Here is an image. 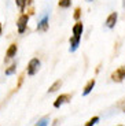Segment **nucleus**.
Returning a JSON list of instances; mask_svg holds the SVG:
<instances>
[{
    "mask_svg": "<svg viewBox=\"0 0 125 126\" xmlns=\"http://www.w3.org/2000/svg\"><path fill=\"white\" fill-rule=\"evenodd\" d=\"M72 6V0H59V7L62 8H69Z\"/></svg>",
    "mask_w": 125,
    "mask_h": 126,
    "instance_id": "13",
    "label": "nucleus"
},
{
    "mask_svg": "<svg viewBox=\"0 0 125 126\" xmlns=\"http://www.w3.org/2000/svg\"><path fill=\"white\" fill-rule=\"evenodd\" d=\"M95 84H96V81H95V78H94V79H91V81L88 82L87 85H85L84 91H83V96H87V94H89V93H91V91L94 89Z\"/></svg>",
    "mask_w": 125,
    "mask_h": 126,
    "instance_id": "10",
    "label": "nucleus"
},
{
    "mask_svg": "<svg viewBox=\"0 0 125 126\" xmlns=\"http://www.w3.org/2000/svg\"><path fill=\"white\" fill-rule=\"evenodd\" d=\"M15 70H17V63H14V64H11V66L6 70V76H11V74H14Z\"/></svg>",
    "mask_w": 125,
    "mask_h": 126,
    "instance_id": "14",
    "label": "nucleus"
},
{
    "mask_svg": "<svg viewBox=\"0 0 125 126\" xmlns=\"http://www.w3.org/2000/svg\"><path fill=\"white\" fill-rule=\"evenodd\" d=\"M15 3H17V6L19 7L21 13H23V11H25V6H26V3H28V0H15Z\"/></svg>",
    "mask_w": 125,
    "mask_h": 126,
    "instance_id": "12",
    "label": "nucleus"
},
{
    "mask_svg": "<svg viewBox=\"0 0 125 126\" xmlns=\"http://www.w3.org/2000/svg\"><path fill=\"white\" fill-rule=\"evenodd\" d=\"M80 40H81V37H76V36L70 37V48H69L70 52H74V51L78 48V45H80Z\"/></svg>",
    "mask_w": 125,
    "mask_h": 126,
    "instance_id": "7",
    "label": "nucleus"
},
{
    "mask_svg": "<svg viewBox=\"0 0 125 126\" xmlns=\"http://www.w3.org/2000/svg\"><path fill=\"white\" fill-rule=\"evenodd\" d=\"M111 79L114 82H122L125 79V66L117 69L116 71L111 74Z\"/></svg>",
    "mask_w": 125,
    "mask_h": 126,
    "instance_id": "3",
    "label": "nucleus"
},
{
    "mask_svg": "<svg viewBox=\"0 0 125 126\" xmlns=\"http://www.w3.org/2000/svg\"><path fill=\"white\" fill-rule=\"evenodd\" d=\"M122 7L125 8V0H122Z\"/></svg>",
    "mask_w": 125,
    "mask_h": 126,
    "instance_id": "19",
    "label": "nucleus"
},
{
    "mask_svg": "<svg viewBox=\"0 0 125 126\" xmlns=\"http://www.w3.org/2000/svg\"><path fill=\"white\" fill-rule=\"evenodd\" d=\"M61 86H62V81H59V79H58V81H55V82L52 84V85L50 86V89H48V92H50V93H54V92H56L58 89L61 88Z\"/></svg>",
    "mask_w": 125,
    "mask_h": 126,
    "instance_id": "11",
    "label": "nucleus"
},
{
    "mask_svg": "<svg viewBox=\"0 0 125 126\" xmlns=\"http://www.w3.org/2000/svg\"><path fill=\"white\" fill-rule=\"evenodd\" d=\"M48 22H50V16H48V13H45L44 15H41V19L39 21L37 30L39 32H45L48 29Z\"/></svg>",
    "mask_w": 125,
    "mask_h": 126,
    "instance_id": "4",
    "label": "nucleus"
},
{
    "mask_svg": "<svg viewBox=\"0 0 125 126\" xmlns=\"http://www.w3.org/2000/svg\"><path fill=\"white\" fill-rule=\"evenodd\" d=\"M87 1H94V0H87Z\"/></svg>",
    "mask_w": 125,
    "mask_h": 126,
    "instance_id": "20",
    "label": "nucleus"
},
{
    "mask_svg": "<svg viewBox=\"0 0 125 126\" xmlns=\"http://www.w3.org/2000/svg\"><path fill=\"white\" fill-rule=\"evenodd\" d=\"M39 69H40V60L37 58H33L28 64V74L29 76H35L39 71Z\"/></svg>",
    "mask_w": 125,
    "mask_h": 126,
    "instance_id": "2",
    "label": "nucleus"
},
{
    "mask_svg": "<svg viewBox=\"0 0 125 126\" xmlns=\"http://www.w3.org/2000/svg\"><path fill=\"white\" fill-rule=\"evenodd\" d=\"M83 30H84V26H83L81 22H77L74 26H73V34H74L76 37H81Z\"/></svg>",
    "mask_w": 125,
    "mask_h": 126,
    "instance_id": "8",
    "label": "nucleus"
},
{
    "mask_svg": "<svg viewBox=\"0 0 125 126\" xmlns=\"http://www.w3.org/2000/svg\"><path fill=\"white\" fill-rule=\"evenodd\" d=\"M17 51H18V47H17V44H11L8 47V49H7V59H11V58H14L17 55Z\"/></svg>",
    "mask_w": 125,
    "mask_h": 126,
    "instance_id": "9",
    "label": "nucleus"
},
{
    "mask_svg": "<svg viewBox=\"0 0 125 126\" xmlns=\"http://www.w3.org/2000/svg\"><path fill=\"white\" fill-rule=\"evenodd\" d=\"M70 99H72V96H70V94H61L59 97H58L55 101H54V107H55V108H59L62 104L69 103Z\"/></svg>",
    "mask_w": 125,
    "mask_h": 126,
    "instance_id": "5",
    "label": "nucleus"
},
{
    "mask_svg": "<svg viewBox=\"0 0 125 126\" xmlns=\"http://www.w3.org/2000/svg\"><path fill=\"white\" fill-rule=\"evenodd\" d=\"M117 18H118V15H117V13H111L109 16H107L106 19V26L109 29H113L114 26H116L117 23Z\"/></svg>",
    "mask_w": 125,
    "mask_h": 126,
    "instance_id": "6",
    "label": "nucleus"
},
{
    "mask_svg": "<svg viewBox=\"0 0 125 126\" xmlns=\"http://www.w3.org/2000/svg\"><path fill=\"white\" fill-rule=\"evenodd\" d=\"M1 33H3V28H1V23H0V36H1Z\"/></svg>",
    "mask_w": 125,
    "mask_h": 126,
    "instance_id": "18",
    "label": "nucleus"
},
{
    "mask_svg": "<svg viewBox=\"0 0 125 126\" xmlns=\"http://www.w3.org/2000/svg\"><path fill=\"white\" fill-rule=\"evenodd\" d=\"M48 123H50V118H43V119H40L39 121V122H36V125L37 126H45V125H48Z\"/></svg>",
    "mask_w": 125,
    "mask_h": 126,
    "instance_id": "16",
    "label": "nucleus"
},
{
    "mask_svg": "<svg viewBox=\"0 0 125 126\" xmlns=\"http://www.w3.org/2000/svg\"><path fill=\"white\" fill-rule=\"evenodd\" d=\"M28 22H29V15H26V14H22L18 18V21H17V28H18V32L21 34L25 33L26 28H28Z\"/></svg>",
    "mask_w": 125,
    "mask_h": 126,
    "instance_id": "1",
    "label": "nucleus"
},
{
    "mask_svg": "<svg viewBox=\"0 0 125 126\" xmlns=\"http://www.w3.org/2000/svg\"><path fill=\"white\" fill-rule=\"evenodd\" d=\"M80 15H81V10H80V8H76V10H74V15H73L76 21H78V19H80Z\"/></svg>",
    "mask_w": 125,
    "mask_h": 126,
    "instance_id": "17",
    "label": "nucleus"
},
{
    "mask_svg": "<svg viewBox=\"0 0 125 126\" xmlns=\"http://www.w3.org/2000/svg\"><path fill=\"white\" fill-rule=\"evenodd\" d=\"M98 122H99V117H94V118H91V119L88 121L87 123H85V126H92V125H96Z\"/></svg>",
    "mask_w": 125,
    "mask_h": 126,
    "instance_id": "15",
    "label": "nucleus"
}]
</instances>
